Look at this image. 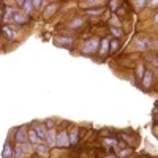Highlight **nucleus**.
I'll return each instance as SVG.
<instances>
[{"label":"nucleus","mask_w":158,"mask_h":158,"mask_svg":"<svg viewBox=\"0 0 158 158\" xmlns=\"http://www.w3.org/2000/svg\"><path fill=\"white\" fill-rule=\"evenodd\" d=\"M98 48H100V38L98 36L85 38L82 46H81V54L85 57H94L98 52Z\"/></svg>","instance_id":"obj_1"},{"label":"nucleus","mask_w":158,"mask_h":158,"mask_svg":"<svg viewBox=\"0 0 158 158\" xmlns=\"http://www.w3.org/2000/svg\"><path fill=\"white\" fill-rule=\"evenodd\" d=\"M133 46L136 51L139 52H146V51H150L152 48V38H149L147 35H136L133 38Z\"/></svg>","instance_id":"obj_2"},{"label":"nucleus","mask_w":158,"mask_h":158,"mask_svg":"<svg viewBox=\"0 0 158 158\" xmlns=\"http://www.w3.org/2000/svg\"><path fill=\"white\" fill-rule=\"evenodd\" d=\"M155 77H156V70L147 68L146 73H144V76L141 77V81H139V87H141L142 90H150V89L153 87Z\"/></svg>","instance_id":"obj_3"},{"label":"nucleus","mask_w":158,"mask_h":158,"mask_svg":"<svg viewBox=\"0 0 158 158\" xmlns=\"http://www.w3.org/2000/svg\"><path fill=\"white\" fill-rule=\"evenodd\" d=\"M57 149H68L70 147V138H68V130L62 128L56 133V144Z\"/></svg>","instance_id":"obj_4"},{"label":"nucleus","mask_w":158,"mask_h":158,"mask_svg":"<svg viewBox=\"0 0 158 158\" xmlns=\"http://www.w3.org/2000/svg\"><path fill=\"white\" fill-rule=\"evenodd\" d=\"M68 138H70V147H77L81 142V128L77 125H71V128L68 130Z\"/></svg>","instance_id":"obj_5"},{"label":"nucleus","mask_w":158,"mask_h":158,"mask_svg":"<svg viewBox=\"0 0 158 158\" xmlns=\"http://www.w3.org/2000/svg\"><path fill=\"white\" fill-rule=\"evenodd\" d=\"M97 54L101 57V60L106 59V57L111 54V49H109V38H108V36L100 38V48H98V52H97Z\"/></svg>","instance_id":"obj_6"},{"label":"nucleus","mask_w":158,"mask_h":158,"mask_svg":"<svg viewBox=\"0 0 158 158\" xmlns=\"http://www.w3.org/2000/svg\"><path fill=\"white\" fill-rule=\"evenodd\" d=\"M146 62H144L142 59H139L136 63H135V67H133V76L135 79L138 81V87H139V81H141V77L144 76V73H146Z\"/></svg>","instance_id":"obj_7"},{"label":"nucleus","mask_w":158,"mask_h":158,"mask_svg":"<svg viewBox=\"0 0 158 158\" xmlns=\"http://www.w3.org/2000/svg\"><path fill=\"white\" fill-rule=\"evenodd\" d=\"M142 60L146 63H149L153 70L158 68V52L156 51H146V52H144Z\"/></svg>","instance_id":"obj_8"},{"label":"nucleus","mask_w":158,"mask_h":158,"mask_svg":"<svg viewBox=\"0 0 158 158\" xmlns=\"http://www.w3.org/2000/svg\"><path fill=\"white\" fill-rule=\"evenodd\" d=\"M27 142V127L22 125L15 130V144H25Z\"/></svg>","instance_id":"obj_9"},{"label":"nucleus","mask_w":158,"mask_h":158,"mask_svg":"<svg viewBox=\"0 0 158 158\" xmlns=\"http://www.w3.org/2000/svg\"><path fill=\"white\" fill-rule=\"evenodd\" d=\"M114 153L117 155V158H131L135 155V147L125 146V147H120V149H115Z\"/></svg>","instance_id":"obj_10"},{"label":"nucleus","mask_w":158,"mask_h":158,"mask_svg":"<svg viewBox=\"0 0 158 158\" xmlns=\"http://www.w3.org/2000/svg\"><path fill=\"white\" fill-rule=\"evenodd\" d=\"M32 130L38 135L40 139L44 141V138H46V131H48L46 127H44V123H41V122H33V123H32Z\"/></svg>","instance_id":"obj_11"},{"label":"nucleus","mask_w":158,"mask_h":158,"mask_svg":"<svg viewBox=\"0 0 158 158\" xmlns=\"http://www.w3.org/2000/svg\"><path fill=\"white\" fill-rule=\"evenodd\" d=\"M73 43H74V38L70 36V35H60V36H57V44H60L63 48L71 49L73 48Z\"/></svg>","instance_id":"obj_12"},{"label":"nucleus","mask_w":158,"mask_h":158,"mask_svg":"<svg viewBox=\"0 0 158 158\" xmlns=\"http://www.w3.org/2000/svg\"><path fill=\"white\" fill-rule=\"evenodd\" d=\"M11 22L15 25H24L27 22V15H25L24 11H15V15L11 18Z\"/></svg>","instance_id":"obj_13"},{"label":"nucleus","mask_w":158,"mask_h":158,"mask_svg":"<svg viewBox=\"0 0 158 158\" xmlns=\"http://www.w3.org/2000/svg\"><path fill=\"white\" fill-rule=\"evenodd\" d=\"M51 150H49V146L44 142H38L36 146H35V155L36 156H49Z\"/></svg>","instance_id":"obj_14"},{"label":"nucleus","mask_w":158,"mask_h":158,"mask_svg":"<svg viewBox=\"0 0 158 158\" xmlns=\"http://www.w3.org/2000/svg\"><path fill=\"white\" fill-rule=\"evenodd\" d=\"M84 24H85V19H84L82 16H76V18H73V19L68 22V29H71V30H79V29H82Z\"/></svg>","instance_id":"obj_15"},{"label":"nucleus","mask_w":158,"mask_h":158,"mask_svg":"<svg viewBox=\"0 0 158 158\" xmlns=\"http://www.w3.org/2000/svg\"><path fill=\"white\" fill-rule=\"evenodd\" d=\"M59 8H60V3H57V2L48 5L46 10H44V15H43L44 19H49L51 16H54V15H56V11H59Z\"/></svg>","instance_id":"obj_16"},{"label":"nucleus","mask_w":158,"mask_h":158,"mask_svg":"<svg viewBox=\"0 0 158 158\" xmlns=\"http://www.w3.org/2000/svg\"><path fill=\"white\" fill-rule=\"evenodd\" d=\"M27 144V142H25ZM25 144H15V149H13V156L15 158H25Z\"/></svg>","instance_id":"obj_17"},{"label":"nucleus","mask_w":158,"mask_h":158,"mask_svg":"<svg viewBox=\"0 0 158 158\" xmlns=\"http://www.w3.org/2000/svg\"><path fill=\"white\" fill-rule=\"evenodd\" d=\"M103 13H104V6H89V8H85L87 16H101Z\"/></svg>","instance_id":"obj_18"},{"label":"nucleus","mask_w":158,"mask_h":158,"mask_svg":"<svg viewBox=\"0 0 158 158\" xmlns=\"http://www.w3.org/2000/svg\"><path fill=\"white\" fill-rule=\"evenodd\" d=\"M120 46H122L120 38H109V49H111V54H115V52H118Z\"/></svg>","instance_id":"obj_19"},{"label":"nucleus","mask_w":158,"mask_h":158,"mask_svg":"<svg viewBox=\"0 0 158 158\" xmlns=\"http://www.w3.org/2000/svg\"><path fill=\"white\" fill-rule=\"evenodd\" d=\"M56 133H57V130H48V131H46L44 142L48 144L49 147H52V146L56 144Z\"/></svg>","instance_id":"obj_20"},{"label":"nucleus","mask_w":158,"mask_h":158,"mask_svg":"<svg viewBox=\"0 0 158 158\" xmlns=\"http://www.w3.org/2000/svg\"><path fill=\"white\" fill-rule=\"evenodd\" d=\"M40 141H41V139L38 138V135L35 133V131H33L32 128H27V142L32 144V146H36Z\"/></svg>","instance_id":"obj_21"},{"label":"nucleus","mask_w":158,"mask_h":158,"mask_svg":"<svg viewBox=\"0 0 158 158\" xmlns=\"http://www.w3.org/2000/svg\"><path fill=\"white\" fill-rule=\"evenodd\" d=\"M108 30L111 32V35H112L114 38H122V36H123V30L120 29V25H109Z\"/></svg>","instance_id":"obj_22"},{"label":"nucleus","mask_w":158,"mask_h":158,"mask_svg":"<svg viewBox=\"0 0 158 158\" xmlns=\"http://www.w3.org/2000/svg\"><path fill=\"white\" fill-rule=\"evenodd\" d=\"M13 149H15V146H11V142L10 139L5 142V146H3V152H2V158L5 156H13Z\"/></svg>","instance_id":"obj_23"},{"label":"nucleus","mask_w":158,"mask_h":158,"mask_svg":"<svg viewBox=\"0 0 158 158\" xmlns=\"http://www.w3.org/2000/svg\"><path fill=\"white\" fill-rule=\"evenodd\" d=\"M22 11H24L27 16L32 15V11H33V3H32V0H24V3H22Z\"/></svg>","instance_id":"obj_24"},{"label":"nucleus","mask_w":158,"mask_h":158,"mask_svg":"<svg viewBox=\"0 0 158 158\" xmlns=\"http://www.w3.org/2000/svg\"><path fill=\"white\" fill-rule=\"evenodd\" d=\"M106 3V0H84V5L89 8V6H103Z\"/></svg>","instance_id":"obj_25"},{"label":"nucleus","mask_w":158,"mask_h":158,"mask_svg":"<svg viewBox=\"0 0 158 158\" xmlns=\"http://www.w3.org/2000/svg\"><path fill=\"white\" fill-rule=\"evenodd\" d=\"M2 32L5 33V36H6L8 40H15V38H16V33L13 32V29L10 27V25H3V27H2Z\"/></svg>","instance_id":"obj_26"},{"label":"nucleus","mask_w":158,"mask_h":158,"mask_svg":"<svg viewBox=\"0 0 158 158\" xmlns=\"http://www.w3.org/2000/svg\"><path fill=\"white\" fill-rule=\"evenodd\" d=\"M43 123H44L46 130H57V120L56 118H46Z\"/></svg>","instance_id":"obj_27"},{"label":"nucleus","mask_w":158,"mask_h":158,"mask_svg":"<svg viewBox=\"0 0 158 158\" xmlns=\"http://www.w3.org/2000/svg\"><path fill=\"white\" fill-rule=\"evenodd\" d=\"M147 2L149 0H133V5H135L136 10H144L147 6Z\"/></svg>","instance_id":"obj_28"},{"label":"nucleus","mask_w":158,"mask_h":158,"mask_svg":"<svg viewBox=\"0 0 158 158\" xmlns=\"http://www.w3.org/2000/svg\"><path fill=\"white\" fill-rule=\"evenodd\" d=\"M13 15H15V8H13V6H10V5H8V6H5V15H3V18L11 21Z\"/></svg>","instance_id":"obj_29"},{"label":"nucleus","mask_w":158,"mask_h":158,"mask_svg":"<svg viewBox=\"0 0 158 158\" xmlns=\"http://www.w3.org/2000/svg\"><path fill=\"white\" fill-rule=\"evenodd\" d=\"M147 6H150L152 10H158V0H149V2H147Z\"/></svg>","instance_id":"obj_30"},{"label":"nucleus","mask_w":158,"mask_h":158,"mask_svg":"<svg viewBox=\"0 0 158 158\" xmlns=\"http://www.w3.org/2000/svg\"><path fill=\"white\" fill-rule=\"evenodd\" d=\"M108 2H109V8H111L112 11H115V10L118 8V2H117V0H108Z\"/></svg>","instance_id":"obj_31"},{"label":"nucleus","mask_w":158,"mask_h":158,"mask_svg":"<svg viewBox=\"0 0 158 158\" xmlns=\"http://www.w3.org/2000/svg\"><path fill=\"white\" fill-rule=\"evenodd\" d=\"M32 3H33V8H40L43 5V0H32Z\"/></svg>","instance_id":"obj_32"},{"label":"nucleus","mask_w":158,"mask_h":158,"mask_svg":"<svg viewBox=\"0 0 158 158\" xmlns=\"http://www.w3.org/2000/svg\"><path fill=\"white\" fill-rule=\"evenodd\" d=\"M100 158H117V155H115L114 152H111V153H104V155H101Z\"/></svg>","instance_id":"obj_33"},{"label":"nucleus","mask_w":158,"mask_h":158,"mask_svg":"<svg viewBox=\"0 0 158 158\" xmlns=\"http://www.w3.org/2000/svg\"><path fill=\"white\" fill-rule=\"evenodd\" d=\"M152 22H153V24H156V25H158V11H155V15H153V16H152Z\"/></svg>","instance_id":"obj_34"},{"label":"nucleus","mask_w":158,"mask_h":158,"mask_svg":"<svg viewBox=\"0 0 158 158\" xmlns=\"http://www.w3.org/2000/svg\"><path fill=\"white\" fill-rule=\"evenodd\" d=\"M153 120H155V125L158 127V114H155V117H153Z\"/></svg>","instance_id":"obj_35"},{"label":"nucleus","mask_w":158,"mask_h":158,"mask_svg":"<svg viewBox=\"0 0 158 158\" xmlns=\"http://www.w3.org/2000/svg\"><path fill=\"white\" fill-rule=\"evenodd\" d=\"M16 3H18L19 6H22V3H24V0H16Z\"/></svg>","instance_id":"obj_36"},{"label":"nucleus","mask_w":158,"mask_h":158,"mask_svg":"<svg viewBox=\"0 0 158 158\" xmlns=\"http://www.w3.org/2000/svg\"><path fill=\"white\" fill-rule=\"evenodd\" d=\"M0 15H2V6H0Z\"/></svg>","instance_id":"obj_37"},{"label":"nucleus","mask_w":158,"mask_h":158,"mask_svg":"<svg viewBox=\"0 0 158 158\" xmlns=\"http://www.w3.org/2000/svg\"><path fill=\"white\" fill-rule=\"evenodd\" d=\"M5 158H15V156H5Z\"/></svg>","instance_id":"obj_38"}]
</instances>
